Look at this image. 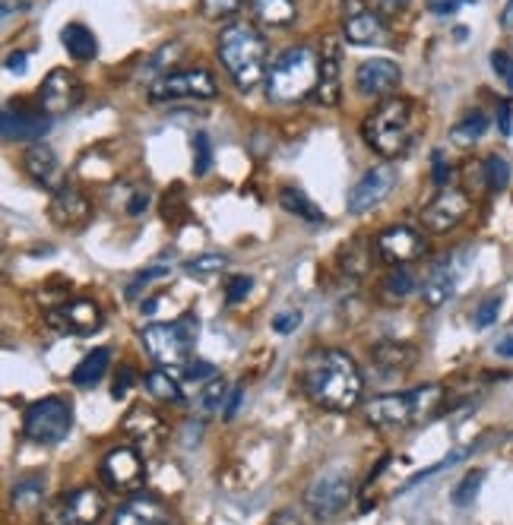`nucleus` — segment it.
I'll return each mask as SVG.
<instances>
[{"mask_svg": "<svg viewBox=\"0 0 513 525\" xmlns=\"http://www.w3.org/2000/svg\"><path fill=\"white\" fill-rule=\"evenodd\" d=\"M48 216L57 228H83L92 216V203L86 200V193L73 184H57L54 197L48 203Z\"/></svg>", "mask_w": 513, "mask_h": 525, "instance_id": "obj_20", "label": "nucleus"}, {"mask_svg": "<svg viewBox=\"0 0 513 525\" xmlns=\"http://www.w3.org/2000/svg\"><path fill=\"white\" fill-rule=\"evenodd\" d=\"M422 127H425L422 105L415 99H406V95H390V99L380 102L365 118L361 136H365V143L380 155V159L396 162L412 149Z\"/></svg>", "mask_w": 513, "mask_h": 525, "instance_id": "obj_2", "label": "nucleus"}, {"mask_svg": "<svg viewBox=\"0 0 513 525\" xmlns=\"http://www.w3.org/2000/svg\"><path fill=\"white\" fill-rule=\"evenodd\" d=\"M187 216H190L187 190H184V184H171L168 193L162 197V219L168 225H181V222H187Z\"/></svg>", "mask_w": 513, "mask_h": 525, "instance_id": "obj_34", "label": "nucleus"}, {"mask_svg": "<svg viewBox=\"0 0 513 525\" xmlns=\"http://www.w3.org/2000/svg\"><path fill=\"white\" fill-rule=\"evenodd\" d=\"M251 288H254V279L251 276H235L232 282H228L225 301L228 304H238V301H244L247 295H251Z\"/></svg>", "mask_w": 513, "mask_h": 525, "instance_id": "obj_45", "label": "nucleus"}, {"mask_svg": "<svg viewBox=\"0 0 513 525\" xmlns=\"http://www.w3.org/2000/svg\"><path fill=\"white\" fill-rule=\"evenodd\" d=\"M241 4L244 0H200V10H203V16L206 19H232L238 10H241Z\"/></svg>", "mask_w": 513, "mask_h": 525, "instance_id": "obj_40", "label": "nucleus"}, {"mask_svg": "<svg viewBox=\"0 0 513 525\" xmlns=\"http://www.w3.org/2000/svg\"><path fill=\"white\" fill-rule=\"evenodd\" d=\"M146 390L162 402H181V386L175 377H168V371H149Z\"/></svg>", "mask_w": 513, "mask_h": 525, "instance_id": "obj_36", "label": "nucleus"}, {"mask_svg": "<svg viewBox=\"0 0 513 525\" xmlns=\"http://www.w3.org/2000/svg\"><path fill=\"white\" fill-rule=\"evenodd\" d=\"M105 510L108 503L99 488H76L51 503L45 522L48 525H99Z\"/></svg>", "mask_w": 513, "mask_h": 525, "instance_id": "obj_10", "label": "nucleus"}, {"mask_svg": "<svg viewBox=\"0 0 513 525\" xmlns=\"http://www.w3.org/2000/svg\"><path fill=\"white\" fill-rule=\"evenodd\" d=\"M232 396V390L222 383V380H213V383H206V390H203V412H209V415H216L219 408H222V402Z\"/></svg>", "mask_w": 513, "mask_h": 525, "instance_id": "obj_42", "label": "nucleus"}, {"mask_svg": "<svg viewBox=\"0 0 513 525\" xmlns=\"http://www.w3.org/2000/svg\"><path fill=\"white\" fill-rule=\"evenodd\" d=\"M146 206H149V190H137L130 197V203H127V212H130V216H143Z\"/></svg>", "mask_w": 513, "mask_h": 525, "instance_id": "obj_52", "label": "nucleus"}, {"mask_svg": "<svg viewBox=\"0 0 513 525\" xmlns=\"http://www.w3.org/2000/svg\"><path fill=\"white\" fill-rule=\"evenodd\" d=\"M488 130V118L482 111H469L466 118H460L453 127H450V143L460 146V149H472L475 143L482 140Z\"/></svg>", "mask_w": 513, "mask_h": 525, "instance_id": "obj_31", "label": "nucleus"}, {"mask_svg": "<svg viewBox=\"0 0 513 525\" xmlns=\"http://www.w3.org/2000/svg\"><path fill=\"white\" fill-rule=\"evenodd\" d=\"M501 26H504V29H513V0H507V7H504V13H501Z\"/></svg>", "mask_w": 513, "mask_h": 525, "instance_id": "obj_59", "label": "nucleus"}, {"mask_svg": "<svg viewBox=\"0 0 513 525\" xmlns=\"http://www.w3.org/2000/svg\"><path fill=\"white\" fill-rule=\"evenodd\" d=\"M393 187H396V168L390 162L374 165L371 171L361 174L358 184L349 190L346 206H349V212H368V209L384 203L393 193Z\"/></svg>", "mask_w": 513, "mask_h": 525, "instance_id": "obj_15", "label": "nucleus"}, {"mask_svg": "<svg viewBox=\"0 0 513 525\" xmlns=\"http://www.w3.org/2000/svg\"><path fill=\"white\" fill-rule=\"evenodd\" d=\"M48 323L54 329H61V333H70V336H89L102 326V310L95 301L76 298V301L64 304L61 310H51Z\"/></svg>", "mask_w": 513, "mask_h": 525, "instance_id": "obj_22", "label": "nucleus"}, {"mask_svg": "<svg viewBox=\"0 0 513 525\" xmlns=\"http://www.w3.org/2000/svg\"><path fill=\"white\" fill-rule=\"evenodd\" d=\"M10 500H13V507L19 513H35L38 507H42V500H45V481L42 478H19L13 484V491H10Z\"/></svg>", "mask_w": 513, "mask_h": 525, "instance_id": "obj_32", "label": "nucleus"}, {"mask_svg": "<svg viewBox=\"0 0 513 525\" xmlns=\"http://www.w3.org/2000/svg\"><path fill=\"white\" fill-rule=\"evenodd\" d=\"M159 276H168V266H165V263H159V266H149L146 272H140V276H137V282L130 285V291H127V295L133 298V295H137V291H140V285H146V282H152V279H159Z\"/></svg>", "mask_w": 513, "mask_h": 525, "instance_id": "obj_48", "label": "nucleus"}, {"mask_svg": "<svg viewBox=\"0 0 513 525\" xmlns=\"http://www.w3.org/2000/svg\"><path fill=\"white\" fill-rule=\"evenodd\" d=\"M371 358L374 364L380 367V374L387 377H403L409 374L415 361H418V348L409 345V342H396V339H387V342H377L371 348Z\"/></svg>", "mask_w": 513, "mask_h": 525, "instance_id": "obj_23", "label": "nucleus"}, {"mask_svg": "<svg viewBox=\"0 0 513 525\" xmlns=\"http://www.w3.org/2000/svg\"><path fill=\"white\" fill-rule=\"evenodd\" d=\"M251 10H254V16L260 19V23L270 26V29L292 26L295 16H298L295 0H251Z\"/></svg>", "mask_w": 513, "mask_h": 525, "instance_id": "obj_26", "label": "nucleus"}, {"mask_svg": "<svg viewBox=\"0 0 513 525\" xmlns=\"http://www.w3.org/2000/svg\"><path fill=\"white\" fill-rule=\"evenodd\" d=\"M38 102L45 114H67L83 102V80L67 67H54L38 89Z\"/></svg>", "mask_w": 513, "mask_h": 525, "instance_id": "obj_13", "label": "nucleus"}, {"mask_svg": "<svg viewBox=\"0 0 513 525\" xmlns=\"http://www.w3.org/2000/svg\"><path fill=\"white\" fill-rule=\"evenodd\" d=\"M301 326V310H282V314L273 320V329L279 336H289V333H295V329Z\"/></svg>", "mask_w": 513, "mask_h": 525, "instance_id": "obj_46", "label": "nucleus"}, {"mask_svg": "<svg viewBox=\"0 0 513 525\" xmlns=\"http://www.w3.org/2000/svg\"><path fill=\"white\" fill-rule=\"evenodd\" d=\"M415 288L418 285H415V276L409 272V266H393L384 276V282H380V295L390 304H399V301H406Z\"/></svg>", "mask_w": 513, "mask_h": 525, "instance_id": "obj_33", "label": "nucleus"}, {"mask_svg": "<svg viewBox=\"0 0 513 525\" xmlns=\"http://www.w3.org/2000/svg\"><path fill=\"white\" fill-rule=\"evenodd\" d=\"M133 380H137V374H133V367H127V364H124V367H121V374H118V380H114V390H111V396H114V399H124Z\"/></svg>", "mask_w": 513, "mask_h": 525, "instance_id": "obj_50", "label": "nucleus"}, {"mask_svg": "<svg viewBox=\"0 0 513 525\" xmlns=\"http://www.w3.org/2000/svg\"><path fill=\"white\" fill-rule=\"evenodd\" d=\"M482 174H485V187H488L491 193L507 190V184H510V162H507V155L491 152L488 159H485Z\"/></svg>", "mask_w": 513, "mask_h": 525, "instance_id": "obj_35", "label": "nucleus"}, {"mask_svg": "<svg viewBox=\"0 0 513 525\" xmlns=\"http://www.w3.org/2000/svg\"><path fill=\"white\" fill-rule=\"evenodd\" d=\"M23 171L29 174V178L35 184H42V187H51L57 181V171H61V162H57V155L51 146L45 143H32L23 155Z\"/></svg>", "mask_w": 513, "mask_h": 525, "instance_id": "obj_25", "label": "nucleus"}, {"mask_svg": "<svg viewBox=\"0 0 513 525\" xmlns=\"http://www.w3.org/2000/svg\"><path fill=\"white\" fill-rule=\"evenodd\" d=\"M301 390L327 412H352L365 393V377L352 355L339 352V348H323L304 361Z\"/></svg>", "mask_w": 513, "mask_h": 525, "instance_id": "obj_1", "label": "nucleus"}, {"mask_svg": "<svg viewBox=\"0 0 513 525\" xmlns=\"http://www.w3.org/2000/svg\"><path fill=\"white\" fill-rule=\"evenodd\" d=\"M140 339H143L146 355L156 364H162L165 371H175V367L190 364V348H194V329H190V320L149 323Z\"/></svg>", "mask_w": 513, "mask_h": 525, "instance_id": "obj_6", "label": "nucleus"}, {"mask_svg": "<svg viewBox=\"0 0 513 525\" xmlns=\"http://www.w3.org/2000/svg\"><path fill=\"white\" fill-rule=\"evenodd\" d=\"M463 0H428V10L437 13V16H450L456 13V7H460Z\"/></svg>", "mask_w": 513, "mask_h": 525, "instance_id": "obj_53", "label": "nucleus"}, {"mask_svg": "<svg viewBox=\"0 0 513 525\" xmlns=\"http://www.w3.org/2000/svg\"><path fill=\"white\" fill-rule=\"evenodd\" d=\"M219 61L241 92H251L266 83L270 73V45L257 26L235 19L219 32Z\"/></svg>", "mask_w": 513, "mask_h": 525, "instance_id": "obj_3", "label": "nucleus"}, {"mask_svg": "<svg viewBox=\"0 0 513 525\" xmlns=\"http://www.w3.org/2000/svg\"><path fill=\"white\" fill-rule=\"evenodd\" d=\"M431 178H434V184L437 187H450V165L444 162V152H434L431 155Z\"/></svg>", "mask_w": 513, "mask_h": 525, "instance_id": "obj_47", "label": "nucleus"}, {"mask_svg": "<svg viewBox=\"0 0 513 525\" xmlns=\"http://www.w3.org/2000/svg\"><path fill=\"white\" fill-rule=\"evenodd\" d=\"M320 83V54L308 45L282 51L266 73V99L276 105H295L317 92Z\"/></svg>", "mask_w": 513, "mask_h": 525, "instance_id": "obj_4", "label": "nucleus"}, {"mask_svg": "<svg viewBox=\"0 0 513 525\" xmlns=\"http://www.w3.org/2000/svg\"><path fill=\"white\" fill-rule=\"evenodd\" d=\"M498 127H501V136L513 133V105H501L498 108Z\"/></svg>", "mask_w": 513, "mask_h": 525, "instance_id": "obj_56", "label": "nucleus"}, {"mask_svg": "<svg viewBox=\"0 0 513 525\" xmlns=\"http://www.w3.org/2000/svg\"><path fill=\"white\" fill-rule=\"evenodd\" d=\"M165 434H168V427H165L162 415H156L152 408L137 405V408H133V412L124 418V437L130 440V446H137V450H140L143 456L156 453L159 446L165 443Z\"/></svg>", "mask_w": 513, "mask_h": 525, "instance_id": "obj_21", "label": "nucleus"}, {"mask_svg": "<svg viewBox=\"0 0 513 525\" xmlns=\"http://www.w3.org/2000/svg\"><path fill=\"white\" fill-rule=\"evenodd\" d=\"M339 95H342V80H339V45L336 38H327V48L320 54V83H317V92L314 99L320 105H339Z\"/></svg>", "mask_w": 513, "mask_h": 525, "instance_id": "obj_24", "label": "nucleus"}, {"mask_svg": "<svg viewBox=\"0 0 513 525\" xmlns=\"http://www.w3.org/2000/svg\"><path fill=\"white\" fill-rule=\"evenodd\" d=\"M453 291H456V272L453 266H437L428 282L422 285V301L428 307H444L450 298H453Z\"/></svg>", "mask_w": 513, "mask_h": 525, "instance_id": "obj_29", "label": "nucleus"}, {"mask_svg": "<svg viewBox=\"0 0 513 525\" xmlns=\"http://www.w3.org/2000/svg\"><path fill=\"white\" fill-rule=\"evenodd\" d=\"M70 427H73V412H70V405L57 396L32 402L23 415V434L32 443H48V446L61 443L67 440Z\"/></svg>", "mask_w": 513, "mask_h": 525, "instance_id": "obj_7", "label": "nucleus"}, {"mask_svg": "<svg viewBox=\"0 0 513 525\" xmlns=\"http://www.w3.org/2000/svg\"><path fill=\"white\" fill-rule=\"evenodd\" d=\"M469 209H472V200H469L466 190L444 187V190H437V197L431 203L422 206L418 222H422V228L431 231V235H447V231H453L456 225H463Z\"/></svg>", "mask_w": 513, "mask_h": 525, "instance_id": "obj_12", "label": "nucleus"}, {"mask_svg": "<svg viewBox=\"0 0 513 525\" xmlns=\"http://www.w3.org/2000/svg\"><path fill=\"white\" fill-rule=\"evenodd\" d=\"M374 250L377 257L390 263V266H406L412 260H422L425 250H428V241L418 235L415 228H406V225H396V228H387L380 231L377 241H374Z\"/></svg>", "mask_w": 513, "mask_h": 525, "instance_id": "obj_14", "label": "nucleus"}, {"mask_svg": "<svg viewBox=\"0 0 513 525\" xmlns=\"http://www.w3.org/2000/svg\"><path fill=\"white\" fill-rule=\"evenodd\" d=\"M349 500H352V478L339 469L320 472L308 488H304V507H308L314 519H323V522L336 519L349 507Z\"/></svg>", "mask_w": 513, "mask_h": 525, "instance_id": "obj_8", "label": "nucleus"}, {"mask_svg": "<svg viewBox=\"0 0 513 525\" xmlns=\"http://www.w3.org/2000/svg\"><path fill=\"white\" fill-rule=\"evenodd\" d=\"M491 70L513 92V57L507 51H491Z\"/></svg>", "mask_w": 513, "mask_h": 525, "instance_id": "obj_44", "label": "nucleus"}, {"mask_svg": "<svg viewBox=\"0 0 513 525\" xmlns=\"http://www.w3.org/2000/svg\"><path fill=\"white\" fill-rule=\"evenodd\" d=\"M216 80L209 70L165 73L149 86V102H181V99H216Z\"/></svg>", "mask_w": 513, "mask_h": 525, "instance_id": "obj_11", "label": "nucleus"}, {"mask_svg": "<svg viewBox=\"0 0 513 525\" xmlns=\"http://www.w3.org/2000/svg\"><path fill=\"white\" fill-rule=\"evenodd\" d=\"M206 377H216V367L209 361H194V367H187V380H206Z\"/></svg>", "mask_w": 513, "mask_h": 525, "instance_id": "obj_51", "label": "nucleus"}, {"mask_svg": "<svg viewBox=\"0 0 513 525\" xmlns=\"http://www.w3.org/2000/svg\"><path fill=\"white\" fill-rule=\"evenodd\" d=\"M279 206L285 212H292V216L304 219V222H323V209L301 187H282L279 190Z\"/></svg>", "mask_w": 513, "mask_h": 525, "instance_id": "obj_30", "label": "nucleus"}, {"mask_svg": "<svg viewBox=\"0 0 513 525\" xmlns=\"http://www.w3.org/2000/svg\"><path fill=\"white\" fill-rule=\"evenodd\" d=\"M501 291H491V295L479 304V307H475V326H479V329H488L494 320H498V310H501Z\"/></svg>", "mask_w": 513, "mask_h": 525, "instance_id": "obj_41", "label": "nucleus"}, {"mask_svg": "<svg viewBox=\"0 0 513 525\" xmlns=\"http://www.w3.org/2000/svg\"><path fill=\"white\" fill-rule=\"evenodd\" d=\"M111 525H175V516H171L165 500L140 491L121 503L118 513L111 516Z\"/></svg>", "mask_w": 513, "mask_h": 525, "instance_id": "obj_19", "label": "nucleus"}, {"mask_svg": "<svg viewBox=\"0 0 513 525\" xmlns=\"http://www.w3.org/2000/svg\"><path fill=\"white\" fill-rule=\"evenodd\" d=\"M368 4L380 13V16H396V13H403L409 7V0H368Z\"/></svg>", "mask_w": 513, "mask_h": 525, "instance_id": "obj_49", "label": "nucleus"}, {"mask_svg": "<svg viewBox=\"0 0 513 525\" xmlns=\"http://www.w3.org/2000/svg\"><path fill=\"white\" fill-rule=\"evenodd\" d=\"M399 83H403V70L390 57H371V61H361L355 70V86L368 99H390Z\"/></svg>", "mask_w": 513, "mask_h": 525, "instance_id": "obj_16", "label": "nucleus"}, {"mask_svg": "<svg viewBox=\"0 0 513 525\" xmlns=\"http://www.w3.org/2000/svg\"><path fill=\"white\" fill-rule=\"evenodd\" d=\"M108 364H111V352L108 348H92V352L76 364V371H73V386H80V390H92L95 383H99L108 371Z\"/></svg>", "mask_w": 513, "mask_h": 525, "instance_id": "obj_28", "label": "nucleus"}, {"mask_svg": "<svg viewBox=\"0 0 513 525\" xmlns=\"http://www.w3.org/2000/svg\"><path fill=\"white\" fill-rule=\"evenodd\" d=\"M482 481H485V472H482V469L469 472V475L453 488L450 500L456 503V507H472V500L479 497V491H482Z\"/></svg>", "mask_w": 513, "mask_h": 525, "instance_id": "obj_37", "label": "nucleus"}, {"mask_svg": "<svg viewBox=\"0 0 513 525\" xmlns=\"http://www.w3.org/2000/svg\"><path fill=\"white\" fill-rule=\"evenodd\" d=\"M460 459H466V453H463V450H460V453H450L447 459H441V462H434V465H431V469H425V472H418V475H412V478H409V481L403 484V494H406V491H412V488H415V484H422V481H428L431 475H437V472H444V469H450V465H456V462H460Z\"/></svg>", "mask_w": 513, "mask_h": 525, "instance_id": "obj_43", "label": "nucleus"}, {"mask_svg": "<svg viewBox=\"0 0 513 525\" xmlns=\"http://www.w3.org/2000/svg\"><path fill=\"white\" fill-rule=\"evenodd\" d=\"M45 108L29 111L23 105H7L0 114V133L7 143H42V136L51 127V118L42 114Z\"/></svg>", "mask_w": 513, "mask_h": 525, "instance_id": "obj_17", "label": "nucleus"}, {"mask_svg": "<svg viewBox=\"0 0 513 525\" xmlns=\"http://www.w3.org/2000/svg\"><path fill=\"white\" fill-rule=\"evenodd\" d=\"M26 67H29V64H26V54H23V51H10V54H7V70H10V73L23 76Z\"/></svg>", "mask_w": 513, "mask_h": 525, "instance_id": "obj_55", "label": "nucleus"}, {"mask_svg": "<svg viewBox=\"0 0 513 525\" xmlns=\"http://www.w3.org/2000/svg\"><path fill=\"white\" fill-rule=\"evenodd\" d=\"M498 355L501 358H513V336H507V339L498 342Z\"/></svg>", "mask_w": 513, "mask_h": 525, "instance_id": "obj_58", "label": "nucleus"}, {"mask_svg": "<svg viewBox=\"0 0 513 525\" xmlns=\"http://www.w3.org/2000/svg\"><path fill=\"white\" fill-rule=\"evenodd\" d=\"M184 269L190 272V276H197V279H209V276H216V272L225 269V257H219V254H200V257H190L184 263Z\"/></svg>", "mask_w": 513, "mask_h": 525, "instance_id": "obj_38", "label": "nucleus"}, {"mask_svg": "<svg viewBox=\"0 0 513 525\" xmlns=\"http://www.w3.org/2000/svg\"><path fill=\"white\" fill-rule=\"evenodd\" d=\"M273 525H301V522H298V516H295L292 510H282V513L273 519Z\"/></svg>", "mask_w": 513, "mask_h": 525, "instance_id": "obj_57", "label": "nucleus"}, {"mask_svg": "<svg viewBox=\"0 0 513 525\" xmlns=\"http://www.w3.org/2000/svg\"><path fill=\"white\" fill-rule=\"evenodd\" d=\"M61 45L67 48V54L73 57V61H80V64L92 61L95 51H99V42H95L92 29H86L83 23H70V26H64V32H61Z\"/></svg>", "mask_w": 513, "mask_h": 525, "instance_id": "obj_27", "label": "nucleus"}, {"mask_svg": "<svg viewBox=\"0 0 513 525\" xmlns=\"http://www.w3.org/2000/svg\"><path fill=\"white\" fill-rule=\"evenodd\" d=\"M241 399H244V386L238 383L235 390H232V396H228V405H225V421H232L235 415H238V408H241Z\"/></svg>", "mask_w": 513, "mask_h": 525, "instance_id": "obj_54", "label": "nucleus"}, {"mask_svg": "<svg viewBox=\"0 0 513 525\" xmlns=\"http://www.w3.org/2000/svg\"><path fill=\"white\" fill-rule=\"evenodd\" d=\"M99 472L108 488L130 491L143 481V456L137 446H114L111 453H105Z\"/></svg>", "mask_w": 513, "mask_h": 525, "instance_id": "obj_18", "label": "nucleus"}, {"mask_svg": "<svg viewBox=\"0 0 513 525\" xmlns=\"http://www.w3.org/2000/svg\"><path fill=\"white\" fill-rule=\"evenodd\" d=\"M342 38L358 48H377L390 42L387 19L368 0H342Z\"/></svg>", "mask_w": 513, "mask_h": 525, "instance_id": "obj_9", "label": "nucleus"}, {"mask_svg": "<svg viewBox=\"0 0 513 525\" xmlns=\"http://www.w3.org/2000/svg\"><path fill=\"white\" fill-rule=\"evenodd\" d=\"M444 399L441 386H415L409 393H387L377 396L365 405V418L374 427H387V431H403L409 424L425 421L437 412V405Z\"/></svg>", "mask_w": 513, "mask_h": 525, "instance_id": "obj_5", "label": "nucleus"}, {"mask_svg": "<svg viewBox=\"0 0 513 525\" xmlns=\"http://www.w3.org/2000/svg\"><path fill=\"white\" fill-rule=\"evenodd\" d=\"M190 146H194V174L197 178H206L209 168H213V143H209L206 133H194Z\"/></svg>", "mask_w": 513, "mask_h": 525, "instance_id": "obj_39", "label": "nucleus"}]
</instances>
